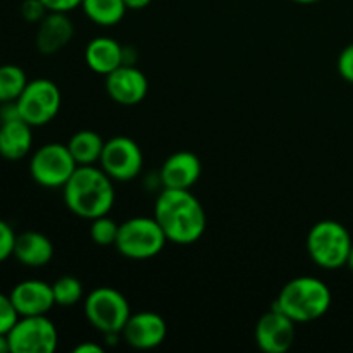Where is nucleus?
Instances as JSON below:
<instances>
[{
	"label": "nucleus",
	"mask_w": 353,
	"mask_h": 353,
	"mask_svg": "<svg viewBox=\"0 0 353 353\" xmlns=\"http://www.w3.org/2000/svg\"><path fill=\"white\" fill-rule=\"evenodd\" d=\"M28 85V76L16 64L0 65V102H14Z\"/></svg>",
	"instance_id": "obj_22"
},
{
	"label": "nucleus",
	"mask_w": 353,
	"mask_h": 353,
	"mask_svg": "<svg viewBox=\"0 0 353 353\" xmlns=\"http://www.w3.org/2000/svg\"><path fill=\"white\" fill-rule=\"evenodd\" d=\"M107 95L119 105H137L148 93V79L137 65L123 64L105 76Z\"/></svg>",
	"instance_id": "obj_13"
},
{
	"label": "nucleus",
	"mask_w": 353,
	"mask_h": 353,
	"mask_svg": "<svg viewBox=\"0 0 353 353\" xmlns=\"http://www.w3.org/2000/svg\"><path fill=\"white\" fill-rule=\"evenodd\" d=\"M105 141L97 131L81 130L76 131L68 141V148L78 165H95L102 157Z\"/></svg>",
	"instance_id": "obj_20"
},
{
	"label": "nucleus",
	"mask_w": 353,
	"mask_h": 353,
	"mask_svg": "<svg viewBox=\"0 0 353 353\" xmlns=\"http://www.w3.org/2000/svg\"><path fill=\"white\" fill-rule=\"evenodd\" d=\"M154 217L168 241L176 245L196 243L207 230L205 209L192 190L162 188Z\"/></svg>",
	"instance_id": "obj_1"
},
{
	"label": "nucleus",
	"mask_w": 353,
	"mask_h": 353,
	"mask_svg": "<svg viewBox=\"0 0 353 353\" xmlns=\"http://www.w3.org/2000/svg\"><path fill=\"white\" fill-rule=\"evenodd\" d=\"M85 62L93 72L107 76L124 64V47L114 38H93L85 48Z\"/></svg>",
	"instance_id": "obj_17"
},
{
	"label": "nucleus",
	"mask_w": 353,
	"mask_h": 353,
	"mask_svg": "<svg viewBox=\"0 0 353 353\" xmlns=\"http://www.w3.org/2000/svg\"><path fill=\"white\" fill-rule=\"evenodd\" d=\"M10 353H54L59 345L55 324L47 316H23L7 333Z\"/></svg>",
	"instance_id": "obj_9"
},
{
	"label": "nucleus",
	"mask_w": 353,
	"mask_h": 353,
	"mask_svg": "<svg viewBox=\"0 0 353 353\" xmlns=\"http://www.w3.org/2000/svg\"><path fill=\"white\" fill-rule=\"evenodd\" d=\"M347 268L350 269V271L353 272V245H352L350 254H348V259H347Z\"/></svg>",
	"instance_id": "obj_34"
},
{
	"label": "nucleus",
	"mask_w": 353,
	"mask_h": 353,
	"mask_svg": "<svg viewBox=\"0 0 353 353\" xmlns=\"http://www.w3.org/2000/svg\"><path fill=\"white\" fill-rule=\"evenodd\" d=\"M202 174V162L192 152H176L169 155L159 171V181L164 188L192 190Z\"/></svg>",
	"instance_id": "obj_15"
},
{
	"label": "nucleus",
	"mask_w": 353,
	"mask_h": 353,
	"mask_svg": "<svg viewBox=\"0 0 353 353\" xmlns=\"http://www.w3.org/2000/svg\"><path fill=\"white\" fill-rule=\"evenodd\" d=\"M48 12H71L81 7L83 0H41Z\"/></svg>",
	"instance_id": "obj_29"
},
{
	"label": "nucleus",
	"mask_w": 353,
	"mask_h": 353,
	"mask_svg": "<svg viewBox=\"0 0 353 353\" xmlns=\"http://www.w3.org/2000/svg\"><path fill=\"white\" fill-rule=\"evenodd\" d=\"M81 9L92 23L110 28L123 21L128 7L124 0H83Z\"/></svg>",
	"instance_id": "obj_21"
},
{
	"label": "nucleus",
	"mask_w": 353,
	"mask_h": 353,
	"mask_svg": "<svg viewBox=\"0 0 353 353\" xmlns=\"http://www.w3.org/2000/svg\"><path fill=\"white\" fill-rule=\"evenodd\" d=\"M47 7L43 6L41 0H24L21 3V16L28 23H40L47 16Z\"/></svg>",
	"instance_id": "obj_27"
},
{
	"label": "nucleus",
	"mask_w": 353,
	"mask_h": 353,
	"mask_svg": "<svg viewBox=\"0 0 353 353\" xmlns=\"http://www.w3.org/2000/svg\"><path fill=\"white\" fill-rule=\"evenodd\" d=\"M74 353H103V347H100L99 343H93V341H85L74 348Z\"/></svg>",
	"instance_id": "obj_31"
},
{
	"label": "nucleus",
	"mask_w": 353,
	"mask_h": 353,
	"mask_svg": "<svg viewBox=\"0 0 353 353\" xmlns=\"http://www.w3.org/2000/svg\"><path fill=\"white\" fill-rule=\"evenodd\" d=\"M128 10H141L147 6H150L152 0H124Z\"/></svg>",
	"instance_id": "obj_32"
},
{
	"label": "nucleus",
	"mask_w": 353,
	"mask_h": 353,
	"mask_svg": "<svg viewBox=\"0 0 353 353\" xmlns=\"http://www.w3.org/2000/svg\"><path fill=\"white\" fill-rule=\"evenodd\" d=\"M74 37V24L65 12H47L38 23L37 48L40 54L52 55L61 52Z\"/></svg>",
	"instance_id": "obj_16"
},
{
	"label": "nucleus",
	"mask_w": 353,
	"mask_h": 353,
	"mask_svg": "<svg viewBox=\"0 0 353 353\" xmlns=\"http://www.w3.org/2000/svg\"><path fill=\"white\" fill-rule=\"evenodd\" d=\"M352 245L350 233L338 221H319L307 234V252L310 261L323 269H340L347 265Z\"/></svg>",
	"instance_id": "obj_4"
},
{
	"label": "nucleus",
	"mask_w": 353,
	"mask_h": 353,
	"mask_svg": "<svg viewBox=\"0 0 353 353\" xmlns=\"http://www.w3.org/2000/svg\"><path fill=\"white\" fill-rule=\"evenodd\" d=\"M23 119L19 112L17 102H0V123H9V121Z\"/></svg>",
	"instance_id": "obj_30"
},
{
	"label": "nucleus",
	"mask_w": 353,
	"mask_h": 353,
	"mask_svg": "<svg viewBox=\"0 0 353 353\" xmlns=\"http://www.w3.org/2000/svg\"><path fill=\"white\" fill-rule=\"evenodd\" d=\"M12 257L26 268H43L54 257V243L40 231H24L16 236Z\"/></svg>",
	"instance_id": "obj_18"
},
{
	"label": "nucleus",
	"mask_w": 353,
	"mask_h": 353,
	"mask_svg": "<svg viewBox=\"0 0 353 353\" xmlns=\"http://www.w3.org/2000/svg\"><path fill=\"white\" fill-rule=\"evenodd\" d=\"M99 164L114 181H131L143 169V152L131 138L114 137L103 145Z\"/></svg>",
	"instance_id": "obj_10"
},
{
	"label": "nucleus",
	"mask_w": 353,
	"mask_h": 353,
	"mask_svg": "<svg viewBox=\"0 0 353 353\" xmlns=\"http://www.w3.org/2000/svg\"><path fill=\"white\" fill-rule=\"evenodd\" d=\"M10 300L19 316H47L55 305L52 285L41 279H24L10 290Z\"/></svg>",
	"instance_id": "obj_14"
},
{
	"label": "nucleus",
	"mask_w": 353,
	"mask_h": 353,
	"mask_svg": "<svg viewBox=\"0 0 353 353\" xmlns=\"http://www.w3.org/2000/svg\"><path fill=\"white\" fill-rule=\"evenodd\" d=\"M114 179L97 165H78L65 183L64 203L74 216L93 221L107 216L116 202Z\"/></svg>",
	"instance_id": "obj_2"
},
{
	"label": "nucleus",
	"mask_w": 353,
	"mask_h": 353,
	"mask_svg": "<svg viewBox=\"0 0 353 353\" xmlns=\"http://www.w3.org/2000/svg\"><path fill=\"white\" fill-rule=\"evenodd\" d=\"M24 119L0 123V157L6 161H21L33 147V133Z\"/></svg>",
	"instance_id": "obj_19"
},
{
	"label": "nucleus",
	"mask_w": 353,
	"mask_h": 353,
	"mask_svg": "<svg viewBox=\"0 0 353 353\" xmlns=\"http://www.w3.org/2000/svg\"><path fill=\"white\" fill-rule=\"evenodd\" d=\"M117 233H119V224L110 219L109 214L93 219L92 226H90V238L99 247H114Z\"/></svg>",
	"instance_id": "obj_24"
},
{
	"label": "nucleus",
	"mask_w": 353,
	"mask_h": 353,
	"mask_svg": "<svg viewBox=\"0 0 353 353\" xmlns=\"http://www.w3.org/2000/svg\"><path fill=\"white\" fill-rule=\"evenodd\" d=\"M336 68L345 81L353 83V43L347 45V47L341 50V54L338 55Z\"/></svg>",
	"instance_id": "obj_28"
},
{
	"label": "nucleus",
	"mask_w": 353,
	"mask_h": 353,
	"mask_svg": "<svg viewBox=\"0 0 353 353\" xmlns=\"http://www.w3.org/2000/svg\"><path fill=\"white\" fill-rule=\"evenodd\" d=\"M19 312L14 307L10 295L0 292V334H7L19 319Z\"/></svg>",
	"instance_id": "obj_25"
},
{
	"label": "nucleus",
	"mask_w": 353,
	"mask_h": 353,
	"mask_svg": "<svg viewBox=\"0 0 353 353\" xmlns=\"http://www.w3.org/2000/svg\"><path fill=\"white\" fill-rule=\"evenodd\" d=\"M21 117L30 126H45L55 119L62 105L59 86L48 78H37L28 81L19 99L16 100Z\"/></svg>",
	"instance_id": "obj_8"
},
{
	"label": "nucleus",
	"mask_w": 353,
	"mask_h": 353,
	"mask_svg": "<svg viewBox=\"0 0 353 353\" xmlns=\"http://www.w3.org/2000/svg\"><path fill=\"white\" fill-rule=\"evenodd\" d=\"M16 236L17 234L14 233V230L10 228V224L0 219V264H2V262H6L7 259L12 257Z\"/></svg>",
	"instance_id": "obj_26"
},
{
	"label": "nucleus",
	"mask_w": 353,
	"mask_h": 353,
	"mask_svg": "<svg viewBox=\"0 0 353 353\" xmlns=\"http://www.w3.org/2000/svg\"><path fill=\"white\" fill-rule=\"evenodd\" d=\"M121 334L130 347L137 350H152L164 343L168 336V324L161 314L141 310L131 314Z\"/></svg>",
	"instance_id": "obj_12"
},
{
	"label": "nucleus",
	"mask_w": 353,
	"mask_h": 353,
	"mask_svg": "<svg viewBox=\"0 0 353 353\" xmlns=\"http://www.w3.org/2000/svg\"><path fill=\"white\" fill-rule=\"evenodd\" d=\"M0 353H10L9 338H7V334H0Z\"/></svg>",
	"instance_id": "obj_33"
},
{
	"label": "nucleus",
	"mask_w": 353,
	"mask_h": 353,
	"mask_svg": "<svg viewBox=\"0 0 353 353\" xmlns=\"http://www.w3.org/2000/svg\"><path fill=\"white\" fill-rule=\"evenodd\" d=\"M293 2L305 3V6H309V3H317V2H321V0H293Z\"/></svg>",
	"instance_id": "obj_35"
},
{
	"label": "nucleus",
	"mask_w": 353,
	"mask_h": 353,
	"mask_svg": "<svg viewBox=\"0 0 353 353\" xmlns=\"http://www.w3.org/2000/svg\"><path fill=\"white\" fill-rule=\"evenodd\" d=\"M168 238L155 217L137 216L119 224L116 250L130 261H148L164 250Z\"/></svg>",
	"instance_id": "obj_5"
},
{
	"label": "nucleus",
	"mask_w": 353,
	"mask_h": 353,
	"mask_svg": "<svg viewBox=\"0 0 353 353\" xmlns=\"http://www.w3.org/2000/svg\"><path fill=\"white\" fill-rule=\"evenodd\" d=\"M76 168L78 164L64 143L41 145L30 159L31 178L43 188H64Z\"/></svg>",
	"instance_id": "obj_7"
},
{
	"label": "nucleus",
	"mask_w": 353,
	"mask_h": 353,
	"mask_svg": "<svg viewBox=\"0 0 353 353\" xmlns=\"http://www.w3.org/2000/svg\"><path fill=\"white\" fill-rule=\"evenodd\" d=\"M85 316L102 334L123 333L131 316L130 302L116 288L99 286L85 299Z\"/></svg>",
	"instance_id": "obj_6"
},
{
	"label": "nucleus",
	"mask_w": 353,
	"mask_h": 353,
	"mask_svg": "<svg viewBox=\"0 0 353 353\" xmlns=\"http://www.w3.org/2000/svg\"><path fill=\"white\" fill-rule=\"evenodd\" d=\"M295 324L281 310L272 307L255 326V343L265 353H285L295 341Z\"/></svg>",
	"instance_id": "obj_11"
},
{
	"label": "nucleus",
	"mask_w": 353,
	"mask_h": 353,
	"mask_svg": "<svg viewBox=\"0 0 353 353\" xmlns=\"http://www.w3.org/2000/svg\"><path fill=\"white\" fill-rule=\"evenodd\" d=\"M55 305L72 307L83 300V285L74 276H62L52 285Z\"/></svg>",
	"instance_id": "obj_23"
},
{
	"label": "nucleus",
	"mask_w": 353,
	"mask_h": 353,
	"mask_svg": "<svg viewBox=\"0 0 353 353\" xmlns=\"http://www.w3.org/2000/svg\"><path fill=\"white\" fill-rule=\"evenodd\" d=\"M333 303L330 286L314 276H300L283 286L272 307L293 323H312L326 316Z\"/></svg>",
	"instance_id": "obj_3"
}]
</instances>
